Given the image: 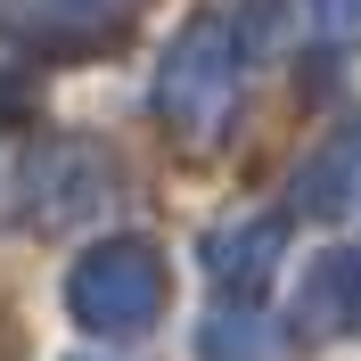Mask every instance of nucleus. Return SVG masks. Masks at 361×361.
<instances>
[{
  "instance_id": "nucleus-5",
  "label": "nucleus",
  "mask_w": 361,
  "mask_h": 361,
  "mask_svg": "<svg viewBox=\"0 0 361 361\" xmlns=\"http://www.w3.org/2000/svg\"><path fill=\"white\" fill-rule=\"evenodd\" d=\"M345 180H353V140H337V148H329L312 173L295 180V197L312 205V214H337V205H345Z\"/></svg>"
},
{
  "instance_id": "nucleus-3",
  "label": "nucleus",
  "mask_w": 361,
  "mask_h": 361,
  "mask_svg": "<svg viewBox=\"0 0 361 361\" xmlns=\"http://www.w3.org/2000/svg\"><path fill=\"white\" fill-rule=\"evenodd\" d=\"M295 329L312 337H361V255L329 247L304 263V288H295Z\"/></svg>"
},
{
  "instance_id": "nucleus-4",
  "label": "nucleus",
  "mask_w": 361,
  "mask_h": 361,
  "mask_svg": "<svg viewBox=\"0 0 361 361\" xmlns=\"http://www.w3.org/2000/svg\"><path fill=\"white\" fill-rule=\"evenodd\" d=\"M279 247H288V222L279 214H247V222H222L205 238V271H214V288L255 295L271 279V263H279Z\"/></svg>"
},
{
  "instance_id": "nucleus-2",
  "label": "nucleus",
  "mask_w": 361,
  "mask_h": 361,
  "mask_svg": "<svg viewBox=\"0 0 361 361\" xmlns=\"http://www.w3.org/2000/svg\"><path fill=\"white\" fill-rule=\"evenodd\" d=\"M66 304L99 337H140L164 312V263L148 238H99L82 263L66 271Z\"/></svg>"
},
{
  "instance_id": "nucleus-1",
  "label": "nucleus",
  "mask_w": 361,
  "mask_h": 361,
  "mask_svg": "<svg viewBox=\"0 0 361 361\" xmlns=\"http://www.w3.org/2000/svg\"><path fill=\"white\" fill-rule=\"evenodd\" d=\"M230 107H238V33H230V17H189L173 33V49H164V74H157V115L173 123L189 148H205V140H222Z\"/></svg>"
},
{
  "instance_id": "nucleus-6",
  "label": "nucleus",
  "mask_w": 361,
  "mask_h": 361,
  "mask_svg": "<svg viewBox=\"0 0 361 361\" xmlns=\"http://www.w3.org/2000/svg\"><path fill=\"white\" fill-rule=\"evenodd\" d=\"M205 361H271V345L255 337V320L214 312V320H205Z\"/></svg>"
},
{
  "instance_id": "nucleus-7",
  "label": "nucleus",
  "mask_w": 361,
  "mask_h": 361,
  "mask_svg": "<svg viewBox=\"0 0 361 361\" xmlns=\"http://www.w3.org/2000/svg\"><path fill=\"white\" fill-rule=\"evenodd\" d=\"M312 25L329 42H361V0H312Z\"/></svg>"
}]
</instances>
